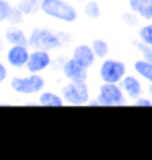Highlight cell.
I'll list each match as a JSON object with an SVG mask.
<instances>
[{
    "label": "cell",
    "instance_id": "cell-24",
    "mask_svg": "<svg viewBox=\"0 0 152 160\" xmlns=\"http://www.w3.org/2000/svg\"><path fill=\"white\" fill-rule=\"evenodd\" d=\"M89 105H92V106H101V101H100V98H95V100H90Z\"/></svg>",
    "mask_w": 152,
    "mask_h": 160
},
{
    "label": "cell",
    "instance_id": "cell-2",
    "mask_svg": "<svg viewBox=\"0 0 152 160\" xmlns=\"http://www.w3.org/2000/svg\"><path fill=\"white\" fill-rule=\"evenodd\" d=\"M30 46L34 49H41V51H53V49L61 48L62 41L53 31L43 30V28H36L30 34Z\"/></svg>",
    "mask_w": 152,
    "mask_h": 160
},
{
    "label": "cell",
    "instance_id": "cell-9",
    "mask_svg": "<svg viewBox=\"0 0 152 160\" xmlns=\"http://www.w3.org/2000/svg\"><path fill=\"white\" fill-rule=\"evenodd\" d=\"M62 72L70 82H85L87 80V67L82 65L80 62H77L74 57L64 62Z\"/></svg>",
    "mask_w": 152,
    "mask_h": 160
},
{
    "label": "cell",
    "instance_id": "cell-22",
    "mask_svg": "<svg viewBox=\"0 0 152 160\" xmlns=\"http://www.w3.org/2000/svg\"><path fill=\"white\" fill-rule=\"evenodd\" d=\"M136 106H152V98H142L139 97L137 100H134Z\"/></svg>",
    "mask_w": 152,
    "mask_h": 160
},
{
    "label": "cell",
    "instance_id": "cell-18",
    "mask_svg": "<svg viewBox=\"0 0 152 160\" xmlns=\"http://www.w3.org/2000/svg\"><path fill=\"white\" fill-rule=\"evenodd\" d=\"M139 38L142 42H146V44L152 46V23L149 25H144L141 30H139Z\"/></svg>",
    "mask_w": 152,
    "mask_h": 160
},
{
    "label": "cell",
    "instance_id": "cell-20",
    "mask_svg": "<svg viewBox=\"0 0 152 160\" xmlns=\"http://www.w3.org/2000/svg\"><path fill=\"white\" fill-rule=\"evenodd\" d=\"M85 13H87V17H90V18H98L100 17V7L97 2H89L85 5Z\"/></svg>",
    "mask_w": 152,
    "mask_h": 160
},
{
    "label": "cell",
    "instance_id": "cell-3",
    "mask_svg": "<svg viewBox=\"0 0 152 160\" xmlns=\"http://www.w3.org/2000/svg\"><path fill=\"white\" fill-rule=\"evenodd\" d=\"M62 98L69 105H87L90 101L89 87L85 85V82H70L62 88Z\"/></svg>",
    "mask_w": 152,
    "mask_h": 160
},
{
    "label": "cell",
    "instance_id": "cell-17",
    "mask_svg": "<svg viewBox=\"0 0 152 160\" xmlns=\"http://www.w3.org/2000/svg\"><path fill=\"white\" fill-rule=\"evenodd\" d=\"M92 49H93V52H95L97 57H106L108 56V51H110V48H108V44L103 41V39H95L92 42Z\"/></svg>",
    "mask_w": 152,
    "mask_h": 160
},
{
    "label": "cell",
    "instance_id": "cell-14",
    "mask_svg": "<svg viewBox=\"0 0 152 160\" xmlns=\"http://www.w3.org/2000/svg\"><path fill=\"white\" fill-rule=\"evenodd\" d=\"M5 38L10 44H23V46L30 44V38H26V34L21 30H18V28H10V30L7 31Z\"/></svg>",
    "mask_w": 152,
    "mask_h": 160
},
{
    "label": "cell",
    "instance_id": "cell-19",
    "mask_svg": "<svg viewBox=\"0 0 152 160\" xmlns=\"http://www.w3.org/2000/svg\"><path fill=\"white\" fill-rule=\"evenodd\" d=\"M43 0H23L20 3V10L23 13H30L33 10H36V7H41Z\"/></svg>",
    "mask_w": 152,
    "mask_h": 160
},
{
    "label": "cell",
    "instance_id": "cell-25",
    "mask_svg": "<svg viewBox=\"0 0 152 160\" xmlns=\"http://www.w3.org/2000/svg\"><path fill=\"white\" fill-rule=\"evenodd\" d=\"M149 93H150V98H152V85H150V88H149Z\"/></svg>",
    "mask_w": 152,
    "mask_h": 160
},
{
    "label": "cell",
    "instance_id": "cell-6",
    "mask_svg": "<svg viewBox=\"0 0 152 160\" xmlns=\"http://www.w3.org/2000/svg\"><path fill=\"white\" fill-rule=\"evenodd\" d=\"M126 75V67L119 61L106 59L100 65V77L106 83H118Z\"/></svg>",
    "mask_w": 152,
    "mask_h": 160
},
{
    "label": "cell",
    "instance_id": "cell-12",
    "mask_svg": "<svg viewBox=\"0 0 152 160\" xmlns=\"http://www.w3.org/2000/svg\"><path fill=\"white\" fill-rule=\"evenodd\" d=\"M72 57L77 61V62H80L82 65H85L87 69L90 67V65L95 62V52H93V49L92 46H85V44H80V46H77L74 49V54H72Z\"/></svg>",
    "mask_w": 152,
    "mask_h": 160
},
{
    "label": "cell",
    "instance_id": "cell-16",
    "mask_svg": "<svg viewBox=\"0 0 152 160\" xmlns=\"http://www.w3.org/2000/svg\"><path fill=\"white\" fill-rule=\"evenodd\" d=\"M134 69L144 80H147V82L152 85V62L150 61H146V59L136 61L134 62Z\"/></svg>",
    "mask_w": 152,
    "mask_h": 160
},
{
    "label": "cell",
    "instance_id": "cell-21",
    "mask_svg": "<svg viewBox=\"0 0 152 160\" xmlns=\"http://www.w3.org/2000/svg\"><path fill=\"white\" fill-rule=\"evenodd\" d=\"M136 46H137V49L141 51V54L144 56V59L152 62V46L146 44V42H137Z\"/></svg>",
    "mask_w": 152,
    "mask_h": 160
},
{
    "label": "cell",
    "instance_id": "cell-27",
    "mask_svg": "<svg viewBox=\"0 0 152 160\" xmlns=\"http://www.w3.org/2000/svg\"><path fill=\"white\" fill-rule=\"evenodd\" d=\"M0 48H2V44H0Z\"/></svg>",
    "mask_w": 152,
    "mask_h": 160
},
{
    "label": "cell",
    "instance_id": "cell-4",
    "mask_svg": "<svg viewBox=\"0 0 152 160\" xmlns=\"http://www.w3.org/2000/svg\"><path fill=\"white\" fill-rule=\"evenodd\" d=\"M10 85L17 93L33 95V93H39L44 88V80L38 74H31L30 77H13Z\"/></svg>",
    "mask_w": 152,
    "mask_h": 160
},
{
    "label": "cell",
    "instance_id": "cell-8",
    "mask_svg": "<svg viewBox=\"0 0 152 160\" xmlns=\"http://www.w3.org/2000/svg\"><path fill=\"white\" fill-rule=\"evenodd\" d=\"M7 61L12 67H26L28 61H30V52H28V48L23 44H12V48L7 52Z\"/></svg>",
    "mask_w": 152,
    "mask_h": 160
},
{
    "label": "cell",
    "instance_id": "cell-1",
    "mask_svg": "<svg viewBox=\"0 0 152 160\" xmlns=\"http://www.w3.org/2000/svg\"><path fill=\"white\" fill-rule=\"evenodd\" d=\"M39 8L46 15L56 20L66 21V23H72V21L77 20V10L64 0H43Z\"/></svg>",
    "mask_w": 152,
    "mask_h": 160
},
{
    "label": "cell",
    "instance_id": "cell-11",
    "mask_svg": "<svg viewBox=\"0 0 152 160\" xmlns=\"http://www.w3.org/2000/svg\"><path fill=\"white\" fill-rule=\"evenodd\" d=\"M20 8H13V7L7 2V0H0V21H12V23H20L23 17H21Z\"/></svg>",
    "mask_w": 152,
    "mask_h": 160
},
{
    "label": "cell",
    "instance_id": "cell-26",
    "mask_svg": "<svg viewBox=\"0 0 152 160\" xmlns=\"http://www.w3.org/2000/svg\"><path fill=\"white\" fill-rule=\"evenodd\" d=\"M79 2H84V0H79Z\"/></svg>",
    "mask_w": 152,
    "mask_h": 160
},
{
    "label": "cell",
    "instance_id": "cell-10",
    "mask_svg": "<svg viewBox=\"0 0 152 160\" xmlns=\"http://www.w3.org/2000/svg\"><path fill=\"white\" fill-rule=\"evenodd\" d=\"M121 88L133 100H137L142 95V85H141L139 80L133 75H124V78L121 80Z\"/></svg>",
    "mask_w": 152,
    "mask_h": 160
},
{
    "label": "cell",
    "instance_id": "cell-13",
    "mask_svg": "<svg viewBox=\"0 0 152 160\" xmlns=\"http://www.w3.org/2000/svg\"><path fill=\"white\" fill-rule=\"evenodd\" d=\"M129 7L144 20H152V0H129Z\"/></svg>",
    "mask_w": 152,
    "mask_h": 160
},
{
    "label": "cell",
    "instance_id": "cell-15",
    "mask_svg": "<svg viewBox=\"0 0 152 160\" xmlns=\"http://www.w3.org/2000/svg\"><path fill=\"white\" fill-rule=\"evenodd\" d=\"M38 103L43 105V106H62L66 101H64L62 97L56 95V93H53V92H43L39 95Z\"/></svg>",
    "mask_w": 152,
    "mask_h": 160
},
{
    "label": "cell",
    "instance_id": "cell-23",
    "mask_svg": "<svg viewBox=\"0 0 152 160\" xmlns=\"http://www.w3.org/2000/svg\"><path fill=\"white\" fill-rule=\"evenodd\" d=\"M5 77H7V69H5V65L0 62V83L5 80Z\"/></svg>",
    "mask_w": 152,
    "mask_h": 160
},
{
    "label": "cell",
    "instance_id": "cell-5",
    "mask_svg": "<svg viewBox=\"0 0 152 160\" xmlns=\"http://www.w3.org/2000/svg\"><path fill=\"white\" fill-rule=\"evenodd\" d=\"M123 90L118 83H103L100 87L98 98L101 101V106H121L126 103Z\"/></svg>",
    "mask_w": 152,
    "mask_h": 160
},
{
    "label": "cell",
    "instance_id": "cell-7",
    "mask_svg": "<svg viewBox=\"0 0 152 160\" xmlns=\"http://www.w3.org/2000/svg\"><path fill=\"white\" fill-rule=\"evenodd\" d=\"M51 65V56L49 51H41L34 49L30 54V61L26 64V69L30 70V74H39L44 69H48Z\"/></svg>",
    "mask_w": 152,
    "mask_h": 160
}]
</instances>
